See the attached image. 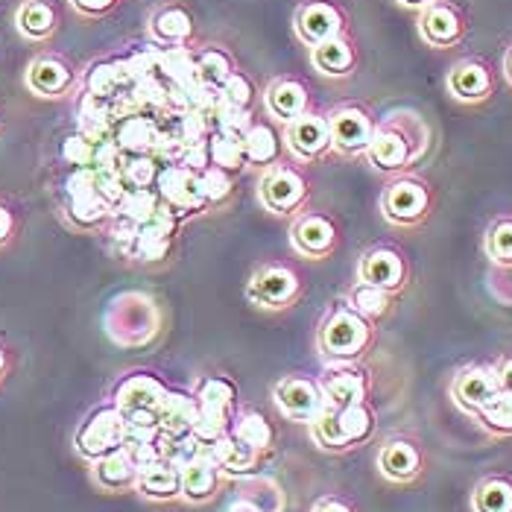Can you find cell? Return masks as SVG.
Segmentation results:
<instances>
[{
    "instance_id": "4",
    "label": "cell",
    "mask_w": 512,
    "mask_h": 512,
    "mask_svg": "<svg viewBox=\"0 0 512 512\" xmlns=\"http://www.w3.org/2000/svg\"><path fill=\"white\" fill-rule=\"evenodd\" d=\"M106 334L118 346H144L158 334V305L153 296L129 290L112 299L106 311Z\"/></svg>"
},
{
    "instance_id": "3",
    "label": "cell",
    "mask_w": 512,
    "mask_h": 512,
    "mask_svg": "<svg viewBox=\"0 0 512 512\" xmlns=\"http://www.w3.org/2000/svg\"><path fill=\"white\" fill-rule=\"evenodd\" d=\"M381 217L395 229H419L434 211V191L416 173L393 176L378 199Z\"/></svg>"
},
{
    "instance_id": "39",
    "label": "cell",
    "mask_w": 512,
    "mask_h": 512,
    "mask_svg": "<svg viewBox=\"0 0 512 512\" xmlns=\"http://www.w3.org/2000/svg\"><path fill=\"white\" fill-rule=\"evenodd\" d=\"M208 158L214 167L226 170V173H240L246 167V156H243V138L226 135V132H214L208 135Z\"/></svg>"
},
{
    "instance_id": "11",
    "label": "cell",
    "mask_w": 512,
    "mask_h": 512,
    "mask_svg": "<svg viewBox=\"0 0 512 512\" xmlns=\"http://www.w3.org/2000/svg\"><path fill=\"white\" fill-rule=\"evenodd\" d=\"M281 138L287 153L296 158L299 164H316L331 153V126L328 115L316 112L314 106L299 115L296 120L281 126Z\"/></svg>"
},
{
    "instance_id": "5",
    "label": "cell",
    "mask_w": 512,
    "mask_h": 512,
    "mask_svg": "<svg viewBox=\"0 0 512 512\" xmlns=\"http://www.w3.org/2000/svg\"><path fill=\"white\" fill-rule=\"evenodd\" d=\"M255 194H258V202L264 211H270L276 217H296V214H302V208L308 202L311 185L299 164L276 161V164L264 167Z\"/></svg>"
},
{
    "instance_id": "37",
    "label": "cell",
    "mask_w": 512,
    "mask_h": 512,
    "mask_svg": "<svg viewBox=\"0 0 512 512\" xmlns=\"http://www.w3.org/2000/svg\"><path fill=\"white\" fill-rule=\"evenodd\" d=\"M229 431H232L240 442L252 445L258 454H267V451L273 448V428H270L267 416H264V413H258V410H249V413H240V416H235Z\"/></svg>"
},
{
    "instance_id": "21",
    "label": "cell",
    "mask_w": 512,
    "mask_h": 512,
    "mask_svg": "<svg viewBox=\"0 0 512 512\" xmlns=\"http://www.w3.org/2000/svg\"><path fill=\"white\" fill-rule=\"evenodd\" d=\"M194 33V15L182 3H161L150 15V39L158 47H191Z\"/></svg>"
},
{
    "instance_id": "6",
    "label": "cell",
    "mask_w": 512,
    "mask_h": 512,
    "mask_svg": "<svg viewBox=\"0 0 512 512\" xmlns=\"http://www.w3.org/2000/svg\"><path fill=\"white\" fill-rule=\"evenodd\" d=\"M62 211L74 229H85V232H94L103 223H112L115 208L100 197L94 167H79L77 173L65 182V208Z\"/></svg>"
},
{
    "instance_id": "25",
    "label": "cell",
    "mask_w": 512,
    "mask_h": 512,
    "mask_svg": "<svg viewBox=\"0 0 512 512\" xmlns=\"http://www.w3.org/2000/svg\"><path fill=\"white\" fill-rule=\"evenodd\" d=\"M311 65L325 79H349L357 71V44L352 33H340L311 50Z\"/></svg>"
},
{
    "instance_id": "12",
    "label": "cell",
    "mask_w": 512,
    "mask_h": 512,
    "mask_svg": "<svg viewBox=\"0 0 512 512\" xmlns=\"http://www.w3.org/2000/svg\"><path fill=\"white\" fill-rule=\"evenodd\" d=\"M293 30H296V39L308 50H314L340 33H349V18L343 6L334 0H302L293 15Z\"/></svg>"
},
{
    "instance_id": "59",
    "label": "cell",
    "mask_w": 512,
    "mask_h": 512,
    "mask_svg": "<svg viewBox=\"0 0 512 512\" xmlns=\"http://www.w3.org/2000/svg\"><path fill=\"white\" fill-rule=\"evenodd\" d=\"M501 71H504V79H507V85H510V88H512V44H510V47H507V53H504Z\"/></svg>"
},
{
    "instance_id": "48",
    "label": "cell",
    "mask_w": 512,
    "mask_h": 512,
    "mask_svg": "<svg viewBox=\"0 0 512 512\" xmlns=\"http://www.w3.org/2000/svg\"><path fill=\"white\" fill-rule=\"evenodd\" d=\"M199 182H202V194H205L208 208L226 202V199L232 197V191H235V176L220 170V167H214V164L199 170Z\"/></svg>"
},
{
    "instance_id": "43",
    "label": "cell",
    "mask_w": 512,
    "mask_h": 512,
    "mask_svg": "<svg viewBox=\"0 0 512 512\" xmlns=\"http://www.w3.org/2000/svg\"><path fill=\"white\" fill-rule=\"evenodd\" d=\"M161 460L167 466H173L176 472H182L188 463H194L197 457L205 454V442H199L194 434H182V436H164L161 434Z\"/></svg>"
},
{
    "instance_id": "49",
    "label": "cell",
    "mask_w": 512,
    "mask_h": 512,
    "mask_svg": "<svg viewBox=\"0 0 512 512\" xmlns=\"http://www.w3.org/2000/svg\"><path fill=\"white\" fill-rule=\"evenodd\" d=\"M94 153H97V141H91V138H85L82 132H74V135H68L65 141H62V147H59V156L65 164H71V167H94Z\"/></svg>"
},
{
    "instance_id": "15",
    "label": "cell",
    "mask_w": 512,
    "mask_h": 512,
    "mask_svg": "<svg viewBox=\"0 0 512 512\" xmlns=\"http://www.w3.org/2000/svg\"><path fill=\"white\" fill-rule=\"evenodd\" d=\"M337 240H340V229L325 211H302L290 223V246L296 255L308 261H322L334 255Z\"/></svg>"
},
{
    "instance_id": "35",
    "label": "cell",
    "mask_w": 512,
    "mask_h": 512,
    "mask_svg": "<svg viewBox=\"0 0 512 512\" xmlns=\"http://www.w3.org/2000/svg\"><path fill=\"white\" fill-rule=\"evenodd\" d=\"M474 512H512V480L510 477H483L472 492Z\"/></svg>"
},
{
    "instance_id": "41",
    "label": "cell",
    "mask_w": 512,
    "mask_h": 512,
    "mask_svg": "<svg viewBox=\"0 0 512 512\" xmlns=\"http://www.w3.org/2000/svg\"><path fill=\"white\" fill-rule=\"evenodd\" d=\"M393 293H387V290H381V287H372V284H363V281H355L352 284V290H349V305L355 308L357 314H363L366 319H372V322H378L381 316L390 314V308H393Z\"/></svg>"
},
{
    "instance_id": "24",
    "label": "cell",
    "mask_w": 512,
    "mask_h": 512,
    "mask_svg": "<svg viewBox=\"0 0 512 512\" xmlns=\"http://www.w3.org/2000/svg\"><path fill=\"white\" fill-rule=\"evenodd\" d=\"M15 30L21 39L47 44L59 33V9L53 0H21L15 9Z\"/></svg>"
},
{
    "instance_id": "16",
    "label": "cell",
    "mask_w": 512,
    "mask_h": 512,
    "mask_svg": "<svg viewBox=\"0 0 512 512\" xmlns=\"http://www.w3.org/2000/svg\"><path fill=\"white\" fill-rule=\"evenodd\" d=\"M273 401H276L278 413L284 419L305 422V425H311L316 416L328 407L319 381L305 378V375H284L273 387Z\"/></svg>"
},
{
    "instance_id": "22",
    "label": "cell",
    "mask_w": 512,
    "mask_h": 512,
    "mask_svg": "<svg viewBox=\"0 0 512 512\" xmlns=\"http://www.w3.org/2000/svg\"><path fill=\"white\" fill-rule=\"evenodd\" d=\"M91 480L103 492H135L138 483V466L129 454V448H115L106 457L91 463Z\"/></svg>"
},
{
    "instance_id": "52",
    "label": "cell",
    "mask_w": 512,
    "mask_h": 512,
    "mask_svg": "<svg viewBox=\"0 0 512 512\" xmlns=\"http://www.w3.org/2000/svg\"><path fill=\"white\" fill-rule=\"evenodd\" d=\"M71 6H74V12L82 15V18H103V15H109L112 9H118L120 0H68Z\"/></svg>"
},
{
    "instance_id": "40",
    "label": "cell",
    "mask_w": 512,
    "mask_h": 512,
    "mask_svg": "<svg viewBox=\"0 0 512 512\" xmlns=\"http://www.w3.org/2000/svg\"><path fill=\"white\" fill-rule=\"evenodd\" d=\"M158 202H161V199H158L156 188H129V191L118 199L112 217H123V220L141 226V223H147V220L156 217Z\"/></svg>"
},
{
    "instance_id": "9",
    "label": "cell",
    "mask_w": 512,
    "mask_h": 512,
    "mask_svg": "<svg viewBox=\"0 0 512 512\" xmlns=\"http://www.w3.org/2000/svg\"><path fill=\"white\" fill-rule=\"evenodd\" d=\"M325 115L331 126V153L343 158L366 156L378 118L363 103H340Z\"/></svg>"
},
{
    "instance_id": "38",
    "label": "cell",
    "mask_w": 512,
    "mask_h": 512,
    "mask_svg": "<svg viewBox=\"0 0 512 512\" xmlns=\"http://www.w3.org/2000/svg\"><path fill=\"white\" fill-rule=\"evenodd\" d=\"M129 79L126 62H97L91 65L88 77H85V94L97 97V100H109L112 94H118V88Z\"/></svg>"
},
{
    "instance_id": "53",
    "label": "cell",
    "mask_w": 512,
    "mask_h": 512,
    "mask_svg": "<svg viewBox=\"0 0 512 512\" xmlns=\"http://www.w3.org/2000/svg\"><path fill=\"white\" fill-rule=\"evenodd\" d=\"M18 235V217H15V211L0 199V249H6L12 240Z\"/></svg>"
},
{
    "instance_id": "28",
    "label": "cell",
    "mask_w": 512,
    "mask_h": 512,
    "mask_svg": "<svg viewBox=\"0 0 512 512\" xmlns=\"http://www.w3.org/2000/svg\"><path fill=\"white\" fill-rule=\"evenodd\" d=\"M378 472L393 483H410L422 474V454L410 439H390L378 451Z\"/></svg>"
},
{
    "instance_id": "50",
    "label": "cell",
    "mask_w": 512,
    "mask_h": 512,
    "mask_svg": "<svg viewBox=\"0 0 512 512\" xmlns=\"http://www.w3.org/2000/svg\"><path fill=\"white\" fill-rule=\"evenodd\" d=\"M217 100L226 103V106H235V109H252L255 103V85L243 74H232V77L223 82V88L217 91Z\"/></svg>"
},
{
    "instance_id": "29",
    "label": "cell",
    "mask_w": 512,
    "mask_h": 512,
    "mask_svg": "<svg viewBox=\"0 0 512 512\" xmlns=\"http://www.w3.org/2000/svg\"><path fill=\"white\" fill-rule=\"evenodd\" d=\"M220 480L223 472L211 463L208 454L197 457L194 463H188L182 472H179V486H182V501L188 504H202V501H211L220 489Z\"/></svg>"
},
{
    "instance_id": "31",
    "label": "cell",
    "mask_w": 512,
    "mask_h": 512,
    "mask_svg": "<svg viewBox=\"0 0 512 512\" xmlns=\"http://www.w3.org/2000/svg\"><path fill=\"white\" fill-rule=\"evenodd\" d=\"M281 147H284L281 132H278L273 123H267V120H255L249 126V132L243 135V156H246V164L261 167V170L281 161Z\"/></svg>"
},
{
    "instance_id": "18",
    "label": "cell",
    "mask_w": 512,
    "mask_h": 512,
    "mask_svg": "<svg viewBox=\"0 0 512 512\" xmlns=\"http://www.w3.org/2000/svg\"><path fill=\"white\" fill-rule=\"evenodd\" d=\"M357 281L381 287V290L398 296L407 287V281H410L407 258L398 249H393V246H372L357 261Z\"/></svg>"
},
{
    "instance_id": "58",
    "label": "cell",
    "mask_w": 512,
    "mask_h": 512,
    "mask_svg": "<svg viewBox=\"0 0 512 512\" xmlns=\"http://www.w3.org/2000/svg\"><path fill=\"white\" fill-rule=\"evenodd\" d=\"M401 9H407V12H422L428 3H434V0H395Z\"/></svg>"
},
{
    "instance_id": "7",
    "label": "cell",
    "mask_w": 512,
    "mask_h": 512,
    "mask_svg": "<svg viewBox=\"0 0 512 512\" xmlns=\"http://www.w3.org/2000/svg\"><path fill=\"white\" fill-rule=\"evenodd\" d=\"M416 33L431 50H454L469 39V15L457 0H434L416 12Z\"/></svg>"
},
{
    "instance_id": "17",
    "label": "cell",
    "mask_w": 512,
    "mask_h": 512,
    "mask_svg": "<svg viewBox=\"0 0 512 512\" xmlns=\"http://www.w3.org/2000/svg\"><path fill=\"white\" fill-rule=\"evenodd\" d=\"M153 188H156L158 199L167 202L170 208H176L182 217H191V214H199V211L208 208L199 173L185 167V164H164L158 170Z\"/></svg>"
},
{
    "instance_id": "19",
    "label": "cell",
    "mask_w": 512,
    "mask_h": 512,
    "mask_svg": "<svg viewBox=\"0 0 512 512\" xmlns=\"http://www.w3.org/2000/svg\"><path fill=\"white\" fill-rule=\"evenodd\" d=\"M498 393L501 390H498V378H495V366L492 363L466 366L451 381V398L457 401V407H463L472 416H477Z\"/></svg>"
},
{
    "instance_id": "46",
    "label": "cell",
    "mask_w": 512,
    "mask_h": 512,
    "mask_svg": "<svg viewBox=\"0 0 512 512\" xmlns=\"http://www.w3.org/2000/svg\"><path fill=\"white\" fill-rule=\"evenodd\" d=\"M156 156L153 153H144V156H123L118 164L120 179L126 188H153L158 176Z\"/></svg>"
},
{
    "instance_id": "8",
    "label": "cell",
    "mask_w": 512,
    "mask_h": 512,
    "mask_svg": "<svg viewBox=\"0 0 512 512\" xmlns=\"http://www.w3.org/2000/svg\"><path fill=\"white\" fill-rule=\"evenodd\" d=\"M246 296L261 311H287L302 299V276L287 264H261L249 276Z\"/></svg>"
},
{
    "instance_id": "51",
    "label": "cell",
    "mask_w": 512,
    "mask_h": 512,
    "mask_svg": "<svg viewBox=\"0 0 512 512\" xmlns=\"http://www.w3.org/2000/svg\"><path fill=\"white\" fill-rule=\"evenodd\" d=\"M489 293L501 305H510L512 308V264L510 267H492L489 270Z\"/></svg>"
},
{
    "instance_id": "14",
    "label": "cell",
    "mask_w": 512,
    "mask_h": 512,
    "mask_svg": "<svg viewBox=\"0 0 512 512\" xmlns=\"http://www.w3.org/2000/svg\"><path fill=\"white\" fill-rule=\"evenodd\" d=\"M24 85L41 100H62L79 85L77 68L59 53H39L24 71Z\"/></svg>"
},
{
    "instance_id": "10",
    "label": "cell",
    "mask_w": 512,
    "mask_h": 512,
    "mask_svg": "<svg viewBox=\"0 0 512 512\" xmlns=\"http://www.w3.org/2000/svg\"><path fill=\"white\" fill-rule=\"evenodd\" d=\"M77 454L82 460L94 463L100 457H106L109 451L123 448L126 445V419L115 404L97 407L82 425H79L77 436H74Z\"/></svg>"
},
{
    "instance_id": "47",
    "label": "cell",
    "mask_w": 512,
    "mask_h": 512,
    "mask_svg": "<svg viewBox=\"0 0 512 512\" xmlns=\"http://www.w3.org/2000/svg\"><path fill=\"white\" fill-rule=\"evenodd\" d=\"M477 419L483 422L486 431L498 436H512V393H498L480 413Z\"/></svg>"
},
{
    "instance_id": "23",
    "label": "cell",
    "mask_w": 512,
    "mask_h": 512,
    "mask_svg": "<svg viewBox=\"0 0 512 512\" xmlns=\"http://www.w3.org/2000/svg\"><path fill=\"white\" fill-rule=\"evenodd\" d=\"M205 454L211 457V463H214L220 472L235 474V477H249V474H255L258 463H261V454H258L252 445L240 442L232 431H226L223 436H217L214 442H208Z\"/></svg>"
},
{
    "instance_id": "30",
    "label": "cell",
    "mask_w": 512,
    "mask_h": 512,
    "mask_svg": "<svg viewBox=\"0 0 512 512\" xmlns=\"http://www.w3.org/2000/svg\"><path fill=\"white\" fill-rule=\"evenodd\" d=\"M319 387L325 395V404L337 407V410L366 401V378L352 366H340V369L328 372L325 378H319Z\"/></svg>"
},
{
    "instance_id": "26",
    "label": "cell",
    "mask_w": 512,
    "mask_h": 512,
    "mask_svg": "<svg viewBox=\"0 0 512 512\" xmlns=\"http://www.w3.org/2000/svg\"><path fill=\"white\" fill-rule=\"evenodd\" d=\"M167 387L158 381L156 375H147V372H135V375H126L115 387V407L120 413H135V410H156L158 401L164 398Z\"/></svg>"
},
{
    "instance_id": "33",
    "label": "cell",
    "mask_w": 512,
    "mask_h": 512,
    "mask_svg": "<svg viewBox=\"0 0 512 512\" xmlns=\"http://www.w3.org/2000/svg\"><path fill=\"white\" fill-rule=\"evenodd\" d=\"M135 492H138L141 498H147V501H156V504H164V501H176V498H182L179 472L161 460V463H156L153 469H147V472L138 474Z\"/></svg>"
},
{
    "instance_id": "2",
    "label": "cell",
    "mask_w": 512,
    "mask_h": 512,
    "mask_svg": "<svg viewBox=\"0 0 512 512\" xmlns=\"http://www.w3.org/2000/svg\"><path fill=\"white\" fill-rule=\"evenodd\" d=\"M372 331H375L372 319L357 314L349 302H337L319 325L316 349L325 360L346 366L366 352V346L372 343Z\"/></svg>"
},
{
    "instance_id": "56",
    "label": "cell",
    "mask_w": 512,
    "mask_h": 512,
    "mask_svg": "<svg viewBox=\"0 0 512 512\" xmlns=\"http://www.w3.org/2000/svg\"><path fill=\"white\" fill-rule=\"evenodd\" d=\"M311 512H355L349 504H343V501H337V498H325V501H319L314 504V510Z\"/></svg>"
},
{
    "instance_id": "27",
    "label": "cell",
    "mask_w": 512,
    "mask_h": 512,
    "mask_svg": "<svg viewBox=\"0 0 512 512\" xmlns=\"http://www.w3.org/2000/svg\"><path fill=\"white\" fill-rule=\"evenodd\" d=\"M158 428L164 436H182L194 431V422L199 416L197 395L185 390H167L164 398L158 401Z\"/></svg>"
},
{
    "instance_id": "42",
    "label": "cell",
    "mask_w": 512,
    "mask_h": 512,
    "mask_svg": "<svg viewBox=\"0 0 512 512\" xmlns=\"http://www.w3.org/2000/svg\"><path fill=\"white\" fill-rule=\"evenodd\" d=\"M483 252L492 267H510L512 264V217H498L489 223L483 235Z\"/></svg>"
},
{
    "instance_id": "44",
    "label": "cell",
    "mask_w": 512,
    "mask_h": 512,
    "mask_svg": "<svg viewBox=\"0 0 512 512\" xmlns=\"http://www.w3.org/2000/svg\"><path fill=\"white\" fill-rule=\"evenodd\" d=\"M308 428H311V436H314L316 445L325 448V451H349L352 448L346 434H343V428H340L337 407H325Z\"/></svg>"
},
{
    "instance_id": "32",
    "label": "cell",
    "mask_w": 512,
    "mask_h": 512,
    "mask_svg": "<svg viewBox=\"0 0 512 512\" xmlns=\"http://www.w3.org/2000/svg\"><path fill=\"white\" fill-rule=\"evenodd\" d=\"M112 141L118 144L123 156H144L158 150V129L150 118H123L112 132Z\"/></svg>"
},
{
    "instance_id": "1",
    "label": "cell",
    "mask_w": 512,
    "mask_h": 512,
    "mask_svg": "<svg viewBox=\"0 0 512 512\" xmlns=\"http://www.w3.org/2000/svg\"><path fill=\"white\" fill-rule=\"evenodd\" d=\"M434 144V129L431 123L413 109H395L390 115L378 118L375 135L366 150V164L375 173L384 176H401L413 173L416 164L431 153Z\"/></svg>"
},
{
    "instance_id": "20",
    "label": "cell",
    "mask_w": 512,
    "mask_h": 512,
    "mask_svg": "<svg viewBox=\"0 0 512 512\" xmlns=\"http://www.w3.org/2000/svg\"><path fill=\"white\" fill-rule=\"evenodd\" d=\"M264 106H267L270 118L276 120L278 126H284L311 109V91L302 79L276 77L264 88Z\"/></svg>"
},
{
    "instance_id": "54",
    "label": "cell",
    "mask_w": 512,
    "mask_h": 512,
    "mask_svg": "<svg viewBox=\"0 0 512 512\" xmlns=\"http://www.w3.org/2000/svg\"><path fill=\"white\" fill-rule=\"evenodd\" d=\"M495 366V378H498V390L501 393H512V355L501 357Z\"/></svg>"
},
{
    "instance_id": "34",
    "label": "cell",
    "mask_w": 512,
    "mask_h": 512,
    "mask_svg": "<svg viewBox=\"0 0 512 512\" xmlns=\"http://www.w3.org/2000/svg\"><path fill=\"white\" fill-rule=\"evenodd\" d=\"M235 59L229 56V50L217 47V44H205L197 47V79L199 85L211 88V91H220L223 82L235 74Z\"/></svg>"
},
{
    "instance_id": "45",
    "label": "cell",
    "mask_w": 512,
    "mask_h": 512,
    "mask_svg": "<svg viewBox=\"0 0 512 512\" xmlns=\"http://www.w3.org/2000/svg\"><path fill=\"white\" fill-rule=\"evenodd\" d=\"M337 416H340V428H343V434H346V439H349V445H352V448L360 445L363 439H369L372 431H375V413L369 410V404H366V401H360V404H349V407L337 410Z\"/></svg>"
},
{
    "instance_id": "13",
    "label": "cell",
    "mask_w": 512,
    "mask_h": 512,
    "mask_svg": "<svg viewBox=\"0 0 512 512\" xmlns=\"http://www.w3.org/2000/svg\"><path fill=\"white\" fill-rule=\"evenodd\" d=\"M495 71L489 68V62L466 56L460 62H454L445 74V91L454 103L460 106H483L492 100L495 94Z\"/></svg>"
},
{
    "instance_id": "57",
    "label": "cell",
    "mask_w": 512,
    "mask_h": 512,
    "mask_svg": "<svg viewBox=\"0 0 512 512\" xmlns=\"http://www.w3.org/2000/svg\"><path fill=\"white\" fill-rule=\"evenodd\" d=\"M9 369H12V357H9V352H6V346L0 343V384L6 381Z\"/></svg>"
},
{
    "instance_id": "55",
    "label": "cell",
    "mask_w": 512,
    "mask_h": 512,
    "mask_svg": "<svg viewBox=\"0 0 512 512\" xmlns=\"http://www.w3.org/2000/svg\"><path fill=\"white\" fill-rule=\"evenodd\" d=\"M226 512H270V510H264L258 501H252L249 495H240V498H235L232 504H229V510Z\"/></svg>"
},
{
    "instance_id": "36",
    "label": "cell",
    "mask_w": 512,
    "mask_h": 512,
    "mask_svg": "<svg viewBox=\"0 0 512 512\" xmlns=\"http://www.w3.org/2000/svg\"><path fill=\"white\" fill-rule=\"evenodd\" d=\"M199 410H208V413H217V416H226V419H235V404H237V390L232 381L226 378H205L197 390Z\"/></svg>"
}]
</instances>
